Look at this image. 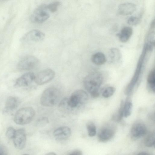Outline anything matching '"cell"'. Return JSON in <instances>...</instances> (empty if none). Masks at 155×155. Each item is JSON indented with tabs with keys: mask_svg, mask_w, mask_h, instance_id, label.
I'll use <instances>...</instances> for the list:
<instances>
[{
	"mask_svg": "<svg viewBox=\"0 0 155 155\" xmlns=\"http://www.w3.org/2000/svg\"><path fill=\"white\" fill-rule=\"evenodd\" d=\"M103 80L102 76L97 72L92 73L85 78L84 81V87L93 97L99 96V91Z\"/></svg>",
	"mask_w": 155,
	"mask_h": 155,
	"instance_id": "1",
	"label": "cell"
},
{
	"mask_svg": "<svg viewBox=\"0 0 155 155\" xmlns=\"http://www.w3.org/2000/svg\"><path fill=\"white\" fill-rule=\"evenodd\" d=\"M21 103L20 99L18 97L10 96L7 99L5 106L2 110L3 114L10 115L19 106Z\"/></svg>",
	"mask_w": 155,
	"mask_h": 155,
	"instance_id": "12",
	"label": "cell"
},
{
	"mask_svg": "<svg viewBox=\"0 0 155 155\" xmlns=\"http://www.w3.org/2000/svg\"><path fill=\"white\" fill-rule=\"evenodd\" d=\"M147 128L142 122H137L132 125L130 130V137L133 140H136L142 137L146 134Z\"/></svg>",
	"mask_w": 155,
	"mask_h": 155,
	"instance_id": "10",
	"label": "cell"
},
{
	"mask_svg": "<svg viewBox=\"0 0 155 155\" xmlns=\"http://www.w3.org/2000/svg\"><path fill=\"white\" fill-rule=\"evenodd\" d=\"M144 143L145 146L148 147H151L155 143V134L153 132L150 133L145 138Z\"/></svg>",
	"mask_w": 155,
	"mask_h": 155,
	"instance_id": "21",
	"label": "cell"
},
{
	"mask_svg": "<svg viewBox=\"0 0 155 155\" xmlns=\"http://www.w3.org/2000/svg\"><path fill=\"white\" fill-rule=\"evenodd\" d=\"M88 99L87 93L82 90H77L67 99V103L68 108H76L86 102Z\"/></svg>",
	"mask_w": 155,
	"mask_h": 155,
	"instance_id": "4",
	"label": "cell"
},
{
	"mask_svg": "<svg viewBox=\"0 0 155 155\" xmlns=\"http://www.w3.org/2000/svg\"><path fill=\"white\" fill-rule=\"evenodd\" d=\"M60 97V93L57 88L50 87L42 93L40 98V103L43 106L52 107L58 102Z\"/></svg>",
	"mask_w": 155,
	"mask_h": 155,
	"instance_id": "2",
	"label": "cell"
},
{
	"mask_svg": "<svg viewBox=\"0 0 155 155\" xmlns=\"http://www.w3.org/2000/svg\"><path fill=\"white\" fill-rule=\"evenodd\" d=\"M123 102L122 101L121 102L120 108L117 113L113 117V120L114 121L119 122L121 120L123 117Z\"/></svg>",
	"mask_w": 155,
	"mask_h": 155,
	"instance_id": "26",
	"label": "cell"
},
{
	"mask_svg": "<svg viewBox=\"0 0 155 155\" xmlns=\"http://www.w3.org/2000/svg\"><path fill=\"white\" fill-rule=\"evenodd\" d=\"M22 155H29L28 154H23Z\"/></svg>",
	"mask_w": 155,
	"mask_h": 155,
	"instance_id": "32",
	"label": "cell"
},
{
	"mask_svg": "<svg viewBox=\"0 0 155 155\" xmlns=\"http://www.w3.org/2000/svg\"><path fill=\"white\" fill-rule=\"evenodd\" d=\"M82 152L80 150H76L73 151L68 155H82Z\"/></svg>",
	"mask_w": 155,
	"mask_h": 155,
	"instance_id": "29",
	"label": "cell"
},
{
	"mask_svg": "<svg viewBox=\"0 0 155 155\" xmlns=\"http://www.w3.org/2000/svg\"><path fill=\"white\" fill-rule=\"evenodd\" d=\"M136 8V5L132 3H124L119 5L118 12L119 14L123 16L130 15L133 14Z\"/></svg>",
	"mask_w": 155,
	"mask_h": 155,
	"instance_id": "16",
	"label": "cell"
},
{
	"mask_svg": "<svg viewBox=\"0 0 155 155\" xmlns=\"http://www.w3.org/2000/svg\"><path fill=\"white\" fill-rule=\"evenodd\" d=\"M45 155H57L55 153L53 152H50L46 154Z\"/></svg>",
	"mask_w": 155,
	"mask_h": 155,
	"instance_id": "31",
	"label": "cell"
},
{
	"mask_svg": "<svg viewBox=\"0 0 155 155\" xmlns=\"http://www.w3.org/2000/svg\"><path fill=\"white\" fill-rule=\"evenodd\" d=\"M133 33V29L130 27H124L118 34L120 40L122 42H125L130 38Z\"/></svg>",
	"mask_w": 155,
	"mask_h": 155,
	"instance_id": "17",
	"label": "cell"
},
{
	"mask_svg": "<svg viewBox=\"0 0 155 155\" xmlns=\"http://www.w3.org/2000/svg\"><path fill=\"white\" fill-rule=\"evenodd\" d=\"M71 131L70 128L67 126L59 127L53 132V135L57 140H64L67 139L71 136Z\"/></svg>",
	"mask_w": 155,
	"mask_h": 155,
	"instance_id": "15",
	"label": "cell"
},
{
	"mask_svg": "<svg viewBox=\"0 0 155 155\" xmlns=\"http://www.w3.org/2000/svg\"><path fill=\"white\" fill-rule=\"evenodd\" d=\"M137 155H150L149 153L144 152H141L138 154Z\"/></svg>",
	"mask_w": 155,
	"mask_h": 155,
	"instance_id": "30",
	"label": "cell"
},
{
	"mask_svg": "<svg viewBox=\"0 0 155 155\" xmlns=\"http://www.w3.org/2000/svg\"><path fill=\"white\" fill-rule=\"evenodd\" d=\"M35 114V111L32 107H23L19 109L15 113L14 120L18 124H27L32 121Z\"/></svg>",
	"mask_w": 155,
	"mask_h": 155,
	"instance_id": "3",
	"label": "cell"
},
{
	"mask_svg": "<svg viewBox=\"0 0 155 155\" xmlns=\"http://www.w3.org/2000/svg\"><path fill=\"white\" fill-rule=\"evenodd\" d=\"M39 63V60L35 57L27 55L20 60L17 64V68L20 71L31 70L36 68Z\"/></svg>",
	"mask_w": 155,
	"mask_h": 155,
	"instance_id": "5",
	"label": "cell"
},
{
	"mask_svg": "<svg viewBox=\"0 0 155 155\" xmlns=\"http://www.w3.org/2000/svg\"><path fill=\"white\" fill-rule=\"evenodd\" d=\"M133 105L130 101H127L124 104L123 107V116L127 117L131 114Z\"/></svg>",
	"mask_w": 155,
	"mask_h": 155,
	"instance_id": "22",
	"label": "cell"
},
{
	"mask_svg": "<svg viewBox=\"0 0 155 155\" xmlns=\"http://www.w3.org/2000/svg\"><path fill=\"white\" fill-rule=\"evenodd\" d=\"M114 127L106 125L102 127L99 131L97 137L98 140L101 142H106L113 137L115 133Z\"/></svg>",
	"mask_w": 155,
	"mask_h": 155,
	"instance_id": "11",
	"label": "cell"
},
{
	"mask_svg": "<svg viewBox=\"0 0 155 155\" xmlns=\"http://www.w3.org/2000/svg\"><path fill=\"white\" fill-rule=\"evenodd\" d=\"M109 56L112 61H117L121 58V54L120 51L118 49L113 48L110 50Z\"/></svg>",
	"mask_w": 155,
	"mask_h": 155,
	"instance_id": "19",
	"label": "cell"
},
{
	"mask_svg": "<svg viewBox=\"0 0 155 155\" xmlns=\"http://www.w3.org/2000/svg\"><path fill=\"white\" fill-rule=\"evenodd\" d=\"M140 21V19L135 16H131L127 21V23L130 25H137Z\"/></svg>",
	"mask_w": 155,
	"mask_h": 155,
	"instance_id": "28",
	"label": "cell"
},
{
	"mask_svg": "<svg viewBox=\"0 0 155 155\" xmlns=\"http://www.w3.org/2000/svg\"><path fill=\"white\" fill-rule=\"evenodd\" d=\"M86 127L88 136L90 137L95 136L96 134V128L94 124L90 122L87 124Z\"/></svg>",
	"mask_w": 155,
	"mask_h": 155,
	"instance_id": "23",
	"label": "cell"
},
{
	"mask_svg": "<svg viewBox=\"0 0 155 155\" xmlns=\"http://www.w3.org/2000/svg\"><path fill=\"white\" fill-rule=\"evenodd\" d=\"M45 35L42 31L37 29L32 30L25 34L20 38L22 43L37 42L43 40Z\"/></svg>",
	"mask_w": 155,
	"mask_h": 155,
	"instance_id": "7",
	"label": "cell"
},
{
	"mask_svg": "<svg viewBox=\"0 0 155 155\" xmlns=\"http://www.w3.org/2000/svg\"><path fill=\"white\" fill-rule=\"evenodd\" d=\"M50 12L47 8L46 5H40L33 12L30 16V20L34 23H42L49 18Z\"/></svg>",
	"mask_w": 155,
	"mask_h": 155,
	"instance_id": "6",
	"label": "cell"
},
{
	"mask_svg": "<svg viewBox=\"0 0 155 155\" xmlns=\"http://www.w3.org/2000/svg\"><path fill=\"white\" fill-rule=\"evenodd\" d=\"M155 73L154 69L151 71L147 78V81L150 89L154 92L155 89Z\"/></svg>",
	"mask_w": 155,
	"mask_h": 155,
	"instance_id": "20",
	"label": "cell"
},
{
	"mask_svg": "<svg viewBox=\"0 0 155 155\" xmlns=\"http://www.w3.org/2000/svg\"><path fill=\"white\" fill-rule=\"evenodd\" d=\"M55 73L51 69L42 70L35 76V81L36 84L42 85L52 80L54 77Z\"/></svg>",
	"mask_w": 155,
	"mask_h": 155,
	"instance_id": "9",
	"label": "cell"
},
{
	"mask_svg": "<svg viewBox=\"0 0 155 155\" xmlns=\"http://www.w3.org/2000/svg\"><path fill=\"white\" fill-rule=\"evenodd\" d=\"M115 90V88L114 87L111 86L107 87L103 90L102 95L104 98L110 97L114 94Z\"/></svg>",
	"mask_w": 155,
	"mask_h": 155,
	"instance_id": "24",
	"label": "cell"
},
{
	"mask_svg": "<svg viewBox=\"0 0 155 155\" xmlns=\"http://www.w3.org/2000/svg\"><path fill=\"white\" fill-rule=\"evenodd\" d=\"M60 5V2L56 1L46 5V6L50 12H54L57 11Z\"/></svg>",
	"mask_w": 155,
	"mask_h": 155,
	"instance_id": "25",
	"label": "cell"
},
{
	"mask_svg": "<svg viewBox=\"0 0 155 155\" xmlns=\"http://www.w3.org/2000/svg\"><path fill=\"white\" fill-rule=\"evenodd\" d=\"M92 62L96 65H100L104 64L106 61L105 55L101 52H97L92 55L91 58Z\"/></svg>",
	"mask_w": 155,
	"mask_h": 155,
	"instance_id": "18",
	"label": "cell"
},
{
	"mask_svg": "<svg viewBox=\"0 0 155 155\" xmlns=\"http://www.w3.org/2000/svg\"><path fill=\"white\" fill-rule=\"evenodd\" d=\"M15 147L21 150L25 147L26 141V136L25 130L21 128L16 130L15 135L13 138Z\"/></svg>",
	"mask_w": 155,
	"mask_h": 155,
	"instance_id": "13",
	"label": "cell"
},
{
	"mask_svg": "<svg viewBox=\"0 0 155 155\" xmlns=\"http://www.w3.org/2000/svg\"><path fill=\"white\" fill-rule=\"evenodd\" d=\"M16 130L12 127H9L7 129L6 132V137L9 139H13L15 135Z\"/></svg>",
	"mask_w": 155,
	"mask_h": 155,
	"instance_id": "27",
	"label": "cell"
},
{
	"mask_svg": "<svg viewBox=\"0 0 155 155\" xmlns=\"http://www.w3.org/2000/svg\"><path fill=\"white\" fill-rule=\"evenodd\" d=\"M145 55V54L142 53L140 56L134 75L126 88L125 92L127 94H129L132 91L138 79L143 67Z\"/></svg>",
	"mask_w": 155,
	"mask_h": 155,
	"instance_id": "8",
	"label": "cell"
},
{
	"mask_svg": "<svg viewBox=\"0 0 155 155\" xmlns=\"http://www.w3.org/2000/svg\"><path fill=\"white\" fill-rule=\"evenodd\" d=\"M35 75L33 73H26L16 80L14 86L16 88L28 86L35 80Z\"/></svg>",
	"mask_w": 155,
	"mask_h": 155,
	"instance_id": "14",
	"label": "cell"
}]
</instances>
